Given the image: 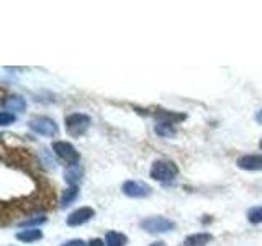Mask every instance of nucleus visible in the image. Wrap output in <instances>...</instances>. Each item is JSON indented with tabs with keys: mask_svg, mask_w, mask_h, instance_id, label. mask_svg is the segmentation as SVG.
<instances>
[{
	"mask_svg": "<svg viewBox=\"0 0 262 246\" xmlns=\"http://www.w3.org/2000/svg\"><path fill=\"white\" fill-rule=\"evenodd\" d=\"M149 176L161 184H170V182H174L176 177L179 176V168H177V164L172 161L159 159L152 162Z\"/></svg>",
	"mask_w": 262,
	"mask_h": 246,
	"instance_id": "nucleus-1",
	"label": "nucleus"
},
{
	"mask_svg": "<svg viewBox=\"0 0 262 246\" xmlns=\"http://www.w3.org/2000/svg\"><path fill=\"white\" fill-rule=\"evenodd\" d=\"M66 130L71 136H82L90 127V117L85 113H71L66 117Z\"/></svg>",
	"mask_w": 262,
	"mask_h": 246,
	"instance_id": "nucleus-2",
	"label": "nucleus"
},
{
	"mask_svg": "<svg viewBox=\"0 0 262 246\" xmlns=\"http://www.w3.org/2000/svg\"><path fill=\"white\" fill-rule=\"evenodd\" d=\"M139 227L151 235L167 233V232H172V230H176V221H172L166 217H149V218L141 220Z\"/></svg>",
	"mask_w": 262,
	"mask_h": 246,
	"instance_id": "nucleus-3",
	"label": "nucleus"
},
{
	"mask_svg": "<svg viewBox=\"0 0 262 246\" xmlns=\"http://www.w3.org/2000/svg\"><path fill=\"white\" fill-rule=\"evenodd\" d=\"M53 151L57 154V158H61L64 162H68L69 166H76L79 164L80 154L79 151L68 141H56L53 143Z\"/></svg>",
	"mask_w": 262,
	"mask_h": 246,
	"instance_id": "nucleus-4",
	"label": "nucleus"
},
{
	"mask_svg": "<svg viewBox=\"0 0 262 246\" xmlns=\"http://www.w3.org/2000/svg\"><path fill=\"white\" fill-rule=\"evenodd\" d=\"M30 130L35 131L36 135H43V136H56L59 128H57V123L49 118V117H36L30 121Z\"/></svg>",
	"mask_w": 262,
	"mask_h": 246,
	"instance_id": "nucleus-5",
	"label": "nucleus"
},
{
	"mask_svg": "<svg viewBox=\"0 0 262 246\" xmlns=\"http://www.w3.org/2000/svg\"><path fill=\"white\" fill-rule=\"evenodd\" d=\"M121 192L126 197H131V199H144V197H149L152 191L149 186L139 182V180H126L121 186Z\"/></svg>",
	"mask_w": 262,
	"mask_h": 246,
	"instance_id": "nucleus-6",
	"label": "nucleus"
},
{
	"mask_svg": "<svg viewBox=\"0 0 262 246\" xmlns=\"http://www.w3.org/2000/svg\"><path fill=\"white\" fill-rule=\"evenodd\" d=\"M94 215H95V210L92 207H80L77 210H74L72 213H69V217L66 221H68L69 227H80L87 223L89 220H92Z\"/></svg>",
	"mask_w": 262,
	"mask_h": 246,
	"instance_id": "nucleus-7",
	"label": "nucleus"
},
{
	"mask_svg": "<svg viewBox=\"0 0 262 246\" xmlns=\"http://www.w3.org/2000/svg\"><path fill=\"white\" fill-rule=\"evenodd\" d=\"M237 168L243 171H262V154H244L237 159Z\"/></svg>",
	"mask_w": 262,
	"mask_h": 246,
	"instance_id": "nucleus-8",
	"label": "nucleus"
},
{
	"mask_svg": "<svg viewBox=\"0 0 262 246\" xmlns=\"http://www.w3.org/2000/svg\"><path fill=\"white\" fill-rule=\"evenodd\" d=\"M2 107H4V112H10V113L23 112V110H27V102H25V98L20 95H10L2 102Z\"/></svg>",
	"mask_w": 262,
	"mask_h": 246,
	"instance_id": "nucleus-9",
	"label": "nucleus"
},
{
	"mask_svg": "<svg viewBox=\"0 0 262 246\" xmlns=\"http://www.w3.org/2000/svg\"><path fill=\"white\" fill-rule=\"evenodd\" d=\"M211 240L213 236L210 233H193L187 236L180 246H207Z\"/></svg>",
	"mask_w": 262,
	"mask_h": 246,
	"instance_id": "nucleus-10",
	"label": "nucleus"
},
{
	"mask_svg": "<svg viewBox=\"0 0 262 246\" xmlns=\"http://www.w3.org/2000/svg\"><path fill=\"white\" fill-rule=\"evenodd\" d=\"M156 118H158V121H164V123H170V125H176V123L185 120L187 115L185 113H177V112L158 110V113H156Z\"/></svg>",
	"mask_w": 262,
	"mask_h": 246,
	"instance_id": "nucleus-11",
	"label": "nucleus"
},
{
	"mask_svg": "<svg viewBox=\"0 0 262 246\" xmlns=\"http://www.w3.org/2000/svg\"><path fill=\"white\" fill-rule=\"evenodd\" d=\"M43 238V232L38 228H27L16 233V240H20L23 243H35Z\"/></svg>",
	"mask_w": 262,
	"mask_h": 246,
	"instance_id": "nucleus-12",
	"label": "nucleus"
},
{
	"mask_svg": "<svg viewBox=\"0 0 262 246\" xmlns=\"http://www.w3.org/2000/svg\"><path fill=\"white\" fill-rule=\"evenodd\" d=\"M82 176H84V171L79 168V164H76V166H69L68 169L64 171V179L71 187L77 186L82 180Z\"/></svg>",
	"mask_w": 262,
	"mask_h": 246,
	"instance_id": "nucleus-13",
	"label": "nucleus"
},
{
	"mask_svg": "<svg viewBox=\"0 0 262 246\" xmlns=\"http://www.w3.org/2000/svg\"><path fill=\"white\" fill-rule=\"evenodd\" d=\"M128 243L126 235L120 232H108L105 236V246H125Z\"/></svg>",
	"mask_w": 262,
	"mask_h": 246,
	"instance_id": "nucleus-14",
	"label": "nucleus"
},
{
	"mask_svg": "<svg viewBox=\"0 0 262 246\" xmlns=\"http://www.w3.org/2000/svg\"><path fill=\"white\" fill-rule=\"evenodd\" d=\"M77 195H79L77 186H72L69 189H66L64 194H62V199H61V207H69V205L77 199Z\"/></svg>",
	"mask_w": 262,
	"mask_h": 246,
	"instance_id": "nucleus-15",
	"label": "nucleus"
},
{
	"mask_svg": "<svg viewBox=\"0 0 262 246\" xmlns=\"http://www.w3.org/2000/svg\"><path fill=\"white\" fill-rule=\"evenodd\" d=\"M156 133L167 138V136H172L176 133V128L174 125H170V123H164V121H158V125H156Z\"/></svg>",
	"mask_w": 262,
	"mask_h": 246,
	"instance_id": "nucleus-16",
	"label": "nucleus"
},
{
	"mask_svg": "<svg viewBox=\"0 0 262 246\" xmlns=\"http://www.w3.org/2000/svg\"><path fill=\"white\" fill-rule=\"evenodd\" d=\"M248 220L252 225L262 223V205H257V207H252L248 210Z\"/></svg>",
	"mask_w": 262,
	"mask_h": 246,
	"instance_id": "nucleus-17",
	"label": "nucleus"
},
{
	"mask_svg": "<svg viewBox=\"0 0 262 246\" xmlns=\"http://www.w3.org/2000/svg\"><path fill=\"white\" fill-rule=\"evenodd\" d=\"M46 223V217H33V218H27L25 221H20L21 228H35Z\"/></svg>",
	"mask_w": 262,
	"mask_h": 246,
	"instance_id": "nucleus-18",
	"label": "nucleus"
},
{
	"mask_svg": "<svg viewBox=\"0 0 262 246\" xmlns=\"http://www.w3.org/2000/svg\"><path fill=\"white\" fill-rule=\"evenodd\" d=\"M16 120V117L13 113L10 112H2L0 113V125L2 127H7V125H10V123H13Z\"/></svg>",
	"mask_w": 262,
	"mask_h": 246,
	"instance_id": "nucleus-19",
	"label": "nucleus"
},
{
	"mask_svg": "<svg viewBox=\"0 0 262 246\" xmlns=\"http://www.w3.org/2000/svg\"><path fill=\"white\" fill-rule=\"evenodd\" d=\"M61 246H87V243L82 241V240H71V241H66Z\"/></svg>",
	"mask_w": 262,
	"mask_h": 246,
	"instance_id": "nucleus-20",
	"label": "nucleus"
},
{
	"mask_svg": "<svg viewBox=\"0 0 262 246\" xmlns=\"http://www.w3.org/2000/svg\"><path fill=\"white\" fill-rule=\"evenodd\" d=\"M87 246H105V241H102L100 238H94L87 243Z\"/></svg>",
	"mask_w": 262,
	"mask_h": 246,
	"instance_id": "nucleus-21",
	"label": "nucleus"
},
{
	"mask_svg": "<svg viewBox=\"0 0 262 246\" xmlns=\"http://www.w3.org/2000/svg\"><path fill=\"white\" fill-rule=\"evenodd\" d=\"M256 121H257V123H260V125H262V109L256 113Z\"/></svg>",
	"mask_w": 262,
	"mask_h": 246,
	"instance_id": "nucleus-22",
	"label": "nucleus"
},
{
	"mask_svg": "<svg viewBox=\"0 0 262 246\" xmlns=\"http://www.w3.org/2000/svg\"><path fill=\"white\" fill-rule=\"evenodd\" d=\"M149 246H166V243H164V241H156V243H152Z\"/></svg>",
	"mask_w": 262,
	"mask_h": 246,
	"instance_id": "nucleus-23",
	"label": "nucleus"
},
{
	"mask_svg": "<svg viewBox=\"0 0 262 246\" xmlns=\"http://www.w3.org/2000/svg\"><path fill=\"white\" fill-rule=\"evenodd\" d=\"M259 148H260V150H262V138H260V141H259Z\"/></svg>",
	"mask_w": 262,
	"mask_h": 246,
	"instance_id": "nucleus-24",
	"label": "nucleus"
}]
</instances>
